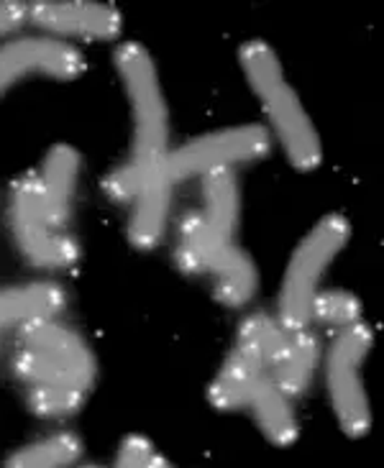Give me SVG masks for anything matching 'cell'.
<instances>
[{"label": "cell", "instance_id": "obj_1", "mask_svg": "<svg viewBox=\"0 0 384 468\" xmlns=\"http://www.w3.org/2000/svg\"><path fill=\"white\" fill-rule=\"evenodd\" d=\"M13 371L28 389V407L41 418L75 415L95 379L88 343L54 317H38L18 328Z\"/></svg>", "mask_w": 384, "mask_h": 468}, {"label": "cell", "instance_id": "obj_2", "mask_svg": "<svg viewBox=\"0 0 384 468\" xmlns=\"http://www.w3.org/2000/svg\"><path fill=\"white\" fill-rule=\"evenodd\" d=\"M115 69L126 88L131 118H133V144L131 156L118 166L105 182L108 195L118 203H133L141 187L166 177V156H169V118L149 51L141 44L128 41L115 51Z\"/></svg>", "mask_w": 384, "mask_h": 468}, {"label": "cell", "instance_id": "obj_3", "mask_svg": "<svg viewBox=\"0 0 384 468\" xmlns=\"http://www.w3.org/2000/svg\"><path fill=\"white\" fill-rule=\"evenodd\" d=\"M241 67L249 85L269 115L290 165L300 172H313L323 159L318 131L282 72V64L267 41H249L241 47Z\"/></svg>", "mask_w": 384, "mask_h": 468}, {"label": "cell", "instance_id": "obj_4", "mask_svg": "<svg viewBox=\"0 0 384 468\" xmlns=\"http://www.w3.org/2000/svg\"><path fill=\"white\" fill-rule=\"evenodd\" d=\"M351 229L344 216L331 213L315 223L303 243L294 249L293 259L284 271L280 290V325L287 330H305L310 320L313 297L318 294L323 271L333 264V259L344 251Z\"/></svg>", "mask_w": 384, "mask_h": 468}, {"label": "cell", "instance_id": "obj_5", "mask_svg": "<svg viewBox=\"0 0 384 468\" xmlns=\"http://www.w3.org/2000/svg\"><path fill=\"white\" fill-rule=\"evenodd\" d=\"M371 351V328L361 320L341 328L336 335L325 377H328V394H331L333 412L348 438H364L371 428L369 397L361 381V367Z\"/></svg>", "mask_w": 384, "mask_h": 468}, {"label": "cell", "instance_id": "obj_6", "mask_svg": "<svg viewBox=\"0 0 384 468\" xmlns=\"http://www.w3.org/2000/svg\"><path fill=\"white\" fill-rule=\"evenodd\" d=\"M11 226L18 249L34 266L64 269L75 264L80 256L75 240L62 236V230L49 223L38 175H26L16 182L11 197Z\"/></svg>", "mask_w": 384, "mask_h": 468}, {"label": "cell", "instance_id": "obj_7", "mask_svg": "<svg viewBox=\"0 0 384 468\" xmlns=\"http://www.w3.org/2000/svg\"><path fill=\"white\" fill-rule=\"evenodd\" d=\"M269 152V131L264 126H236L197 136L166 156L169 182L210 175L216 169H233L243 162H256Z\"/></svg>", "mask_w": 384, "mask_h": 468}, {"label": "cell", "instance_id": "obj_8", "mask_svg": "<svg viewBox=\"0 0 384 468\" xmlns=\"http://www.w3.org/2000/svg\"><path fill=\"white\" fill-rule=\"evenodd\" d=\"M82 72V54L62 38L24 37L0 47V95L28 77L77 80Z\"/></svg>", "mask_w": 384, "mask_h": 468}, {"label": "cell", "instance_id": "obj_9", "mask_svg": "<svg viewBox=\"0 0 384 468\" xmlns=\"http://www.w3.org/2000/svg\"><path fill=\"white\" fill-rule=\"evenodd\" d=\"M31 24L54 37H80L108 41L115 38L123 28V18L108 3H90V0H44L28 5Z\"/></svg>", "mask_w": 384, "mask_h": 468}, {"label": "cell", "instance_id": "obj_10", "mask_svg": "<svg viewBox=\"0 0 384 468\" xmlns=\"http://www.w3.org/2000/svg\"><path fill=\"white\" fill-rule=\"evenodd\" d=\"M264 377V361L249 338L239 335L233 351L220 367L218 377L210 387V405L223 412H233L249 405V397L254 392L256 381Z\"/></svg>", "mask_w": 384, "mask_h": 468}, {"label": "cell", "instance_id": "obj_11", "mask_svg": "<svg viewBox=\"0 0 384 468\" xmlns=\"http://www.w3.org/2000/svg\"><path fill=\"white\" fill-rule=\"evenodd\" d=\"M205 274H213L216 297L226 307H243L254 297L256 269L233 239L218 236L216 246L208 256Z\"/></svg>", "mask_w": 384, "mask_h": 468}, {"label": "cell", "instance_id": "obj_12", "mask_svg": "<svg viewBox=\"0 0 384 468\" xmlns=\"http://www.w3.org/2000/svg\"><path fill=\"white\" fill-rule=\"evenodd\" d=\"M77 175H80V154L72 146L59 144L47 154L38 182H41L44 210L54 229H62L69 220L72 203H75Z\"/></svg>", "mask_w": 384, "mask_h": 468}, {"label": "cell", "instance_id": "obj_13", "mask_svg": "<svg viewBox=\"0 0 384 468\" xmlns=\"http://www.w3.org/2000/svg\"><path fill=\"white\" fill-rule=\"evenodd\" d=\"M67 303L64 290L54 282H34L0 292V333L21 328L38 317H54Z\"/></svg>", "mask_w": 384, "mask_h": 468}, {"label": "cell", "instance_id": "obj_14", "mask_svg": "<svg viewBox=\"0 0 384 468\" xmlns=\"http://www.w3.org/2000/svg\"><path fill=\"white\" fill-rule=\"evenodd\" d=\"M246 407H251L256 425L267 435V441L282 445V448H287L297 441V422H294L290 397L282 392L267 374L256 381L254 392L249 397Z\"/></svg>", "mask_w": 384, "mask_h": 468}, {"label": "cell", "instance_id": "obj_15", "mask_svg": "<svg viewBox=\"0 0 384 468\" xmlns=\"http://www.w3.org/2000/svg\"><path fill=\"white\" fill-rule=\"evenodd\" d=\"M169 190L172 182L159 179L146 187H141L133 197V213L128 223V239L136 249H154L165 233L166 210H169Z\"/></svg>", "mask_w": 384, "mask_h": 468}, {"label": "cell", "instance_id": "obj_16", "mask_svg": "<svg viewBox=\"0 0 384 468\" xmlns=\"http://www.w3.org/2000/svg\"><path fill=\"white\" fill-rule=\"evenodd\" d=\"M315 364H318V341L305 330H293L287 354L277 364V368L269 371L267 377L293 399V397H300L310 387Z\"/></svg>", "mask_w": 384, "mask_h": 468}, {"label": "cell", "instance_id": "obj_17", "mask_svg": "<svg viewBox=\"0 0 384 468\" xmlns=\"http://www.w3.org/2000/svg\"><path fill=\"white\" fill-rule=\"evenodd\" d=\"M205 195V213L203 218L208 226L233 239L236 226H239V210H241V200H239V179L233 175V169H216L210 175H205L203 182Z\"/></svg>", "mask_w": 384, "mask_h": 468}, {"label": "cell", "instance_id": "obj_18", "mask_svg": "<svg viewBox=\"0 0 384 468\" xmlns=\"http://www.w3.org/2000/svg\"><path fill=\"white\" fill-rule=\"evenodd\" d=\"M80 456H82V441L75 432H57L44 441L18 448L5 463L13 468H62L77 463Z\"/></svg>", "mask_w": 384, "mask_h": 468}, {"label": "cell", "instance_id": "obj_19", "mask_svg": "<svg viewBox=\"0 0 384 468\" xmlns=\"http://www.w3.org/2000/svg\"><path fill=\"white\" fill-rule=\"evenodd\" d=\"M220 233L208 226L203 213H187L179 223V239H177V264L185 274L200 277L205 274L208 256L216 246V239Z\"/></svg>", "mask_w": 384, "mask_h": 468}, {"label": "cell", "instance_id": "obj_20", "mask_svg": "<svg viewBox=\"0 0 384 468\" xmlns=\"http://www.w3.org/2000/svg\"><path fill=\"white\" fill-rule=\"evenodd\" d=\"M358 317H361V303L351 292L328 290L318 292L313 297L310 320H320L333 328H348V325L358 323Z\"/></svg>", "mask_w": 384, "mask_h": 468}, {"label": "cell", "instance_id": "obj_21", "mask_svg": "<svg viewBox=\"0 0 384 468\" xmlns=\"http://www.w3.org/2000/svg\"><path fill=\"white\" fill-rule=\"evenodd\" d=\"M115 466L123 468H162L166 466L165 456L154 448V443L144 435H128L118 448Z\"/></svg>", "mask_w": 384, "mask_h": 468}, {"label": "cell", "instance_id": "obj_22", "mask_svg": "<svg viewBox=\"0 0 384 468\" xmlns=\"http://www.w3.org/2000/svg\"><path fill=\"white\" fill-rule=\"evenodd\" d=\"M28 18V5L24 3H0V37L18 31Z\"/></svg>", "mask_w": 384, "mask_h": 468}]
</instances>
